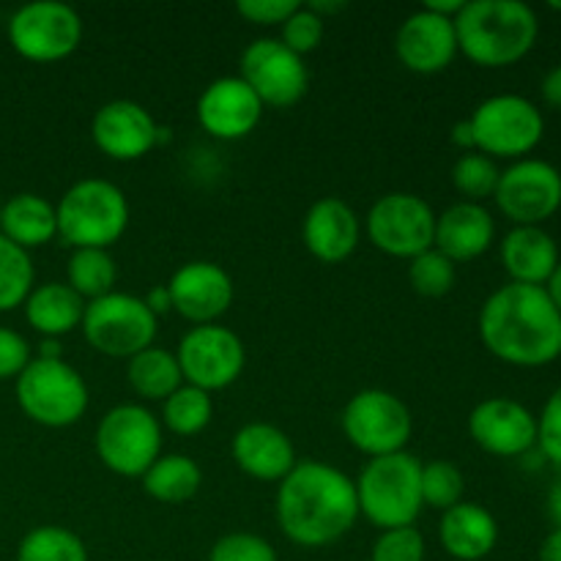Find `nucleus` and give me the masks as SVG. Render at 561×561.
Masks as SVG:
<instances>
[{
	"label": "nucleus",
	"instance_id": "1",
	"mask_svg": "<svg viewBox=\"0 0 561 561\" xmlns=\"http://www.w3.org/2000/svg\"><path fill=\"white\" fill-rule=\"evenodd\" d=\"M274 513L279 529L294 546H334L359 518L354 480L323 460H299L279 482Z\"/></svg>",
	"mask_w": 561,
	"mask_h": 561
},
{
	"label": "nucleus",
	"instance_id": "2",
	"mask_svg": "<svg viewBox=\"0 0 561 561\" xmlns=\"http://www.w3.org/2000/svg\"><path fill=\"white\" fill-rule=\"evenodd\" d=\"M480 340L513 367H546L561 356V312L540 285L510 283L493 290L477 318Z\"/></svg>",
	"mask_w": 561,
	"mask_h": 561
},
{
	"label": "nucleus",
	"instance_id": "3",
	"mask_svg": "<svg viewBox=\"0 0 561 561\" xmlns=\"http://www.w3.org/2000/svg\"><path fill=\"white\" fill-rule=\"evenodd\" d=\"M458 53L482 69H504L535 49L540 20L520 0H471L455 16Z\"/></svg>",
	"mask_w": 561,
	"mask_h": 561
},
{
	"label": "nucleus",
	"instance_id": "4",
	"mask_svg": "<svg viewBox=\"0 0 561 561\" xmlns=\"http://www.w3.org/2000/svg\"><path fill=\"white\" fill-rule=\"evenodd\" d=\"M359 515L378 531L414 526L422 504V460L409 453L370 458L354 480Z\"/></svg>",
	"mask_w": 561,
	"mask_h": 561
},
{
	"label": "nucleus",
	"instance_id": "5",
	"mask_svg": "<svg viewBox=\"0 0 561 561\" xmlns=\"http://www.w3.org/2000/svg\"><path fill=\"white\" fill-rule=\"evenodd\" d=\"M58 236L75 250H110L129 228V201L107 179H80L55 206Z\"/></svg>",
	"mask_w": 561,
	"mask_h": 561
},
{
	"label": "nucleus",
	"instance_id": "6",
	"mask_svg": "<svg viewBox=\"0 0 561 561\" xmlns=\"http://www.w3.org/2000/svg\"><path fill=\"white\" fill-rule=\"evenodd\" d=\"M16 403L42 427H71L85 416L91 394L85 378L66 359H31L16 376Z\"/></svg>",
	"mask_w": 561,
	"mask_h": 561
},
{
	"label": "nucleus",
	"instance_id": "7",
	"mask_svg": "<svg viewBox=\"0 0 561 561\" xmlns=\"http://www.w3.org/2000/svg\"><path fill=\"white\" fill-rule=\"evenodd\" d=\"M80 327L93 351L110 359L129 362L140 351L151 348L159 332V318L148 310L142 296L113 290L102 299L88 301Z\"/></svg>",
	"mask_w": 561,
	"mask_h": 561
},
{
	"label": "nucleus",
	"instance_id": "8",
	"mask_svg": "<svg viewBox=\"0 0 561 561\" xmlns=\"http://www.w3.org/2000/svg\"><path fill=\"white\" fill-rule=\"evenodd\" d=\"M93 447L104 469L142 477L162 455V422L140 403H121L99 420Z\"/></svg>",
	"mask_w": 561,
	"mask_h": 561
},
{
	"label": "nucleus",
	"instance_id": "9",
	"mask_svg": "<svg viewBox=\"0 0 561 561\" xmlns=\"http://www.w3.org/2000/svg\"><path fill=\"white\" fill-rule=\"evenodd\" d=\"M474 151L491 159H526L546 135V118L531 99L496 93L474 107L469 118Z\"/></svg>",
	"mask_w": 561,
	"mask_h": 561
},
{
	"label": "nucleus",
	"instance_id": "10",
	"mask_svg": "<svg viewBox=\"0 0 561 561\" xmlns=\"http://www.w3.org/2000/svg\"><path fill=\"white\" fill-rule=\"evenodd\" d=\"M343 433L362 455L383 458V455L405 453V444L414 433L411 409L387 389H362L345 403Z\"/></svg>",
	"mask_w": 561,
	"mask_h": 561
},
{
	"label": "nucleus",
	"instance_id": "11",
	"mask_svg": "<svg viewBox=\"0 0 561 561\" xmlns=\"http://www.w3.org/2000/svg\"><path fill=\"white\" fill-rule=\"evenodd\" d=\"M82 16L60 0H33L9 20V42L16 55L33 64H55L82 44Z\"/></svg>",
	"mask_w": 561,
	"mask_h": 561
},
{
	"label": "nucleus",
	"instance_id": "12",
	"mask_svg": "<svg viewBox=\"0 0 561 561\" xmlns=\"http://www.w3.org/2000/svg\"><path fill=\"white\" fill-rule=\"evenodd\" d=\"M436 217L425 197L414 192H389L367 211V239L383 255L411 261L433 247Z\"/></svg>",
	"mask_w": 561,
	"mask_h": 561
},
{
	"label": "nucleus",
	"instance_id": "13",
	"mask_svg": "<svg viewBox=\"0 0 561 561\" xmlns=\"http://www.w3.org/2000/svg\"><path fill=\"white\" fill-rule=\"evenodd\" d=\"M175 359L184 383L214 394L239 381L247 365V351L233 329L222 323H206V327H192L181 337Z\"/></svg>",
	"mask_w": 561,
	"mask_h": 561
},
{
	"label": "nucleus",
	"instance_id": "14",
	"mask_svg": "<svg viewBox=\"0 0 561 561\" xmlns=\"http://www.w3.org/2000/svg\"><path fill=\"white\" fill-rule=\"evenodd\" d=\"M493 201L515 228H540L561 208V173L546 159H518L502 170Z\"/></svg>",
	"mask_w": 561,
	"mask_h": 561
},
{
	"label": "nucleus",
	"instance_id": "15",
	"mask_svg": "<svg viewBox=\"0 0 561 561\" xmlns=\"http://www.w3.org/2000/svg\"><path fill=\"white\" fill-rule=\"evenodd\" d=\"M241 80L252 88L263 107H294L310 85L305 58L290 53L279 38H255L241 53Z\"/></svg>",
	"mask_w": 561,
	"mask_h": 561
},
{
	"label": "nucleus",
	"instance_id": "16",
	"mask_svg": "<svg viewBox=\"0 0 561 561\" xmlns=\"http://www.w3.org/2000/svg\"><path fill=\"white\" fill-rule=\"evenodd\" d=\"M168 290L173 310L192 327L217 323L236 299L233 277L211 261H190L175 268Z\"/></svg>",
	"mask_w": 561,
	"mask_h": 561
},
{
	"label": "nucleus",
	"instance_id": "17",
	"mask_svg": "<svg viewBox=\"0 0 561 561\" xmlns=\"http://www.w3.org/2000/svg\"><path fill=\"white\" fill-rule=\"evenodd\" d=\"M471 442L496 458H520L537 447V416L510 398H488L469 414Z\"/></svg>",
	"mask_w": 561,
	"mask_h": 561
},
{
	"label": "nucleus",
	"instance_id": "18",
	"mask_svg": "<svg viewBox=\"0 0 561 561\" xmlns=\"http://www.w3.org/2000/svg\"><path fill=\"white\" fill-rule=\"evenodd\" d=\"M157 118L131 99H113L93 113V146L115 162H137L157 148Z\"/></svg>",
	"mask_w": 561,
	"mask_h": 561
},
{
	"label": "nucleus",
	"instance_id": "19",
	"mask_svg": "<svg viewBox=\"0 0 561 561\" xmlns=\"http://www.w3.org/2000/svg\"><path fill=\"white\" fill-rule=\"evenodd\" d=\"M263 118L261 99L241 77H217L197 96V124L217 140H241Z\"/></svg>",
	"mask_w": 561,
	"mask_h": 561
},
{
	"label": "nucleus",
	"instance_id": "20",
	"mask_svg": "<svg viewBox=\"0 0 561 561\" xmlns=\"http://www.w3.org/2000/svg\"><path fill=\"white\" fill-rule=\"evenodd\" d=\"M398 60L414 75H438L458 58L455 20L420 9L405 16L394 36Z\"/></svg>",
	"mask_w": 561,
	"mask_h": 561
},
{
	"label": "nucleus",
	"instance_id": "21",
	"mask_svg": "<svg viewBox=\"0 0 561 561\" xmlns=\"http://www.w3.org/2000/svg\"><path fill=\"white\" fill-rule=\"evenodd\" d=\"M301 239L316 261L334 266L354 255L362 239V222L343 197H318L301 219Z\"/></svg>",
	"mask_w": 561,
	"mask_h": 561
},
{
	"label": "nucleus",
	"instance_id": "22",
	"mask_svg": "<svg viewBox=\"0 0 561 561\" xmlns=\"http://www.w3.org/2000/svg\"><path fill=\"white\" fill-rule=\"evenodd\" d=\"M230 453H233L236 466L257 482H283L299 463L288 433L268 422H250L239 427Z\"/></svg>",
	"mask_w": 561,
	"mask_h": 561
},
{
	"label": "nucleus",
	"instance_id": "23",
	"mask_svg": "<svg viewBox=\"0 0 561 561\" xmlns=\"http://www.w3.org/2000/svg\"><path fill=\"white\" fill-rule=\"evenodd\" d=\"M493 239H496V222L482 203L458 201L436 217L433 247L447 255L455 266L485 255Z\"/></svg>",
	"mask_w": 561,
	"mask_h": 561
},
{
	"label": "nucleus",
	"instance_id": "24",
	"mask_svg": "<svg viewBox=\"0 0 561 561\" xmlns=\"http://www.w3.org/2000/svg\"><path fill=\"white\" fill-rule=\"evenodd\" d=\"M438 540L447 557L458 561H480L491 557L499 542V524L491 510L474 502H460L442 513Z\"/></svg>",
	"mask_w": 561,
	"mask_h": 561
},
{
	"label": "nucleus",
	"instance_id": "25",
	"mask_svg": "<svg viewBox=\"0 0 561 561\" xmlns=\"http://www.w3.org/2000/svg\"><path fill=\"white\" fill-rule=\"evenodd\" d=\"M502 263L513 283L546 288L559 266V247L548 230L520 225L504 236Z\"/></svg>",
	"mask_w": 561,
	"mask_h": 561
},
{
	"label": "nucleus",
	"instance_id": "26",
	"mask_svg": "<svg viewBox=\"0 0 561 561\" xmlns=\"http://www.w3.org/2000/svg\"><path fill=\"white\" fill-rule=\"evenodd\" d=\"M0 230L22 250H36L58 236V214L47 197L36 192H20L0 208Z\"/></svg>",
	"mask_w": 561,
	"mask_h": 561
},
{
	"label": "nucleus",
	"instance_id": "27",
	"mask_svg": "<svg viewBox=\"0 0 561 561\" xmlns=\"http://www.w3.org/2000/svg\"><path fill=\"white\" fill-rule=\"evenodd\" d=\"M85 305L88 301L66 283H44L36 285L25 299V318L42 337L60 340L80 329Z\"/></svg>",
	"mask_w": 561,
	"mask_h": 561
},
{
	"label": "nucleus",
	"instance_id": "28",
	"mask_svg": "<svg viewBox=\"0 0 561 561\" xmlns=\"http://www.w3.org/2000/svg\"><path fill=\"white\" fill-rule=\"evenodd\" d=\"M142 491L159 504H184L197 496L203 485V471L190 455H159L151 469L140 477Z\"/></svg>",
	"mask_w": 561,
	"mask_h": 561
},
{
	"label": "nucleus",
	"instance_id": "29",
	"mask_svg": "<svg viewBox=\"0 0 561 561\" xmlns=\"http://www.w3.org/2000/svg\"><path fill=\"white\" fill-rule=\"evenodd\" d=\"M126 381L135 389L137 398L164 403L184 383V378H181L175 354H170L168 348L151 345V348L140 351V354L126 362Z\"/></svg>",
	"mask_w": 561,
	"mask_h": 561
},
{
	"label": "nucleus",
	"instance_id": "30",
	"mask_svg": "<svg viewBox=\"0 0 561 561\" xmlns=\"http://www.w3.org/2000/svg\"><path fill=\"white\" fill-rule=\"evenodd\" d=\"M118 266L107 250H75L66 266V285L85 301L113 294Z\"/></svg>",
	"mask_w": 561,
	"mask_h": 561
},
{
	"label": "nucleus",
	"instance_id": "31",
	"mask_svg": "<svg viewBox=\"0 0 561 561\" xmlns=\"http://www.w3.org/2000/svg\"><path fill=\"white\" fill-rule=\"evenodd\" d=\"M214 420V400L203 389L181 383L173 394L162 403V425L175 436H197L206 431Z\"/></svg>",
	"mask_w": 561,
	"mask_h": 561
},
{
	"label": "nucleus",
	"instance_id": "32",
	"mask_svg": "<svg viewBox=\"0 0 561 561\" xmlns=\"http://www.w3.org/2000/svg\"><path fill=\"white\" fill-rule=\"evenodd\" d=\"M16 561H88L80 535L66 526H36L16 546Z\"/></svg>",
	"mask_w": 561,
	"mask_h": 561
},
{
	"label": "nucleus",
	"instance_id": "33",
	"mask_svg": "<svg viewBox=\"0 0 561 561\" xmlns=\"http://www.w3.org/2000/svg\"><path fill=\"white\" fill-rule=\"evenodd\" d=\"M33 279H36V272H33L27 250L0 236V312L25 305L33 290Z\"/></svg>",
	"mask_w": 561,
	"mask_h": 561
},
{
	"label": "nucleus",
	"instance_id": "34",
	"mask_svg": "<svg viewBox=\"0 0 561 561\" xmlns=\"http://www.w3.org/2000/svg\"><path fill=\"white\" fill-rule=\"evenodd\" d=\"M453 186L466 197L469 203H480L485 197H493L499 184V170L496 159L485 157L480 151H469L453 164Z\"/></svg>",
	"mask_w": 561,
	"mask_h": 561
},
{
	"label": "nucleus",
	"instance_id": "35",
	"mask_svg": "<svg viewBox=\"0 0 561 561\" xmlns=\"http://www.w3.org/2000/svg\"><path fill=\"white\" fill-rule=\"evenodd\" d=\"M463 471L449 460H431L422 463V504L438 513H447L455 504L463 502Z\"/></svg>",
	"mask_w": 561,
	"mask_h": 561
},
{
	"label": "nucleus",
	"instance_id": "36",
	"mask_svg": "<svg viewBox=\"0 0 561 561\" xmlns=\"http://www.w3.org/2000/svg\"><path fill=\"white\" fill-rule=\"evenodd\" d=\"M455 279H458L455 263L447 255H442L436 247L420 252V255L409 261L411 288L420 296H427V299H442V296H447L455 288Z\"/></svg>",
	"mask_w": 561,
	"mask_h": 561
},
{
	"label": "nucleus",
	"instance_id": "37",
	"mask_svg": "<svg viewBox=\"0 0 561 561\" xmlns=\"http://www.w3.org/2000/svg\"><path fill=\"white\" fill-rule=\"evenodd\" d=\"M323 33H327V20L299 3V9L279 25V42H283L290 53L305 58V55L316 53V49L321 47Z\"/></svg>",
	"mask_w": 561,
	"mask_h": 561
},
{
	"label": "nucleus",
	"instance_id": "38",
	"mask_svg": "<svg viewBox=\"0 0 561 561\" xmlns=\"http://www.w3.org/2000/svg\"><path fill=\"white\" fill-rule=\"evenodd\" d=\"M208 561H279V557L266 537L252 535V531H233L214 542Z\"/></svg>",
	"mask_w": 561,
	"mask_h": 561
},
{
	"label": "nucleus",
	"instance_id": "39",
	"mask_svg": "<svg viewBox=\"0 0 561 561\" xmlns=\"http://www.w3.org/2000/svg\"><path fill=\"white\" fill-rule=\"evenodd\" d=\"M370 561H425V537L416 526L381 531L373 542Z\"/></svg>",
	"mask_w": 561,
	"mask_h": 561
},
{
	"label": "nucleus",
	"instance_id": "40",
	"mask_svg": "<svg viewBox=\"0 0 561 561\" xmlns=\"http://www.w3.org/2000/svg\"><path fill=\"white\" fill-rule=\"evenodd\" d=\"M537 447L561 469V387L542 405V414L537 416Z\"/></svg>",
	"mask_w": 561,
	"mask_h": 561
},
{
	"label": "nucleus",
	"instance_id": "41",
	"mask_svg": "<svg viewBox=\"0 0 561 561\" xmlns=\"http://www.w3.org/2000/svg\"><path fill=\"white\" fill-rule=\"evenodd\" d=\"M296 9H299L296 0H239V3H236L239 16H244V20L252 22V25H263V27L283 25Z\"/></svg>",
	"mask_w": 561,
	"mask_h": 561
},
{
	"label": "nucleus",
	"instance_id": "42",
	"mask_svg": "<svg viewBox=\"0 0 561 561\" xmlns=\"http://www.w3.org/2000/svg\"><path fill=\"white\" fill-rule=\"evenodd\" d=\"M31 365V345L14 329L0 327V381L20 376Z\"/></svg>",
	"mask_w": 561,
	"mask_h": 561
},
{
	"label": "nucleus",
	"instance_id": "43",
	"mask_svg": "<svg viewBox=\"0 0 561 561\" xmlns=\"http://www.w3.org/2000/svg\"><path fill=\"white\" fill-rule=\"evenodd\" d=\"M540 93L542 99H546L548 107L561 110V66H557V69H551L546 77H542Z\"/></svg>",
	"mask_w": 561,
	"mask_h": 561
},
{
	"label": "nucleus",
	"instance_id": "44",
	"mask_svg": "<svg viewBox=\"0 0 561 561\" xmlns=\"http://www.w3.org/2000/svg\"><path fill=\"white\" fill-rule=\"evenodd\" d=\"M142 301H146L148 310H151L157 318L164 316V312L173 310V301H170L168 285H153V288L148 290L146 296H142Z\"/></svg>",
	"mask_w": 561,
	"mask_h": 561
},
{
	"label": "nucleus",
	"instance_id": "45",
	"mask_svg": "<svg viewBox=\"0 0 561 561\" xmlns=\"http://www.w3.org/2000/svg\"><path fill=\"white\" fill-rule=\"evenodd\" d=\"M449 140H453V146L463 148L466 153L474 151V131H471L469 118H466V121H458V124L453 126V131H449Z\"/></svg>",
	"mask_w": 561,
	"mask_h": 561
},
{
	"label": "nucleus",
	"instance_id": "46",
	"mask_svg": "<svg viewBox=\"0 0 561 561\" xmlns=\"http://www.w3.org/2000/svg\"><path fill=\"white\" fill-rule=\"evenodd\" d=\"M463 5H466V0H425V5H422V9L433 11V14H438V16H447V20H455Z\"/></svg>",
	"mask_w": 561,
	"mask_h": 561
},
{
	"label": "nucleus",
	"instance_id": "47",
	"mask_svg": "<svg viewBox=\"0 0 561 561\" xmlns=\"http://www.w3.org/2000/svg\"><path fill=\"white\" fill-rule=\"evenodd\" d=\"M540 561H561V529H553L551 535L542 540Z\"/></svg>",
	"mask_w": 561,
	"mask_h": 561
},
{
	"label": "nucleus",
	"instance_id": "48",
	"mask_svg": "<svg viewBox=\"0 0 561 561\" xmlns=\"http://www.w3.org/2000/svg\"><path fill=\"white\" fill-rule=\"evenodd\" d=\"M548 513H551L557 529H561V474L553 480L551 491H548Z\"/></svg>",
	"mask_w": 561,
	"mask_h": 561
},
{
	"label": "nucleus",
	"instance_id": "49",
	"mask_svg": "<svg viewBox=\"0 0 561 561\" xmlns=\"http://www.w3.org/2000/svg\"><path fill=\"white\" fill-rule=\"evenodd\" d=\"M345 5H348L345 0H312V3H307V9H312L318 16L327 20V14H337V11H343Z\"/></svg>",
	"mask_w": 561,
	"mask_h": 561
},
{
	"label": "nucleus",
	"instance_id": "50",
	"mask_svg": "<svg viewBox=\"0 0 561 561\" xmlns=\"http://www.w3.org/2000/svg\"><path fill=\"white\" fill-rule=\"evenodd\" d=\"M60 340H53V337H42V351H38V359H64L60 356Z\"/></svg>",
	"mask_w": 561,
	"mask_h": 561
},
{
	"label": "nucleus",
	"instance_id": "51",
	"mask_svg": "<svg viewBox=\"0 0 561 561\" xmlns=\"http://www.w3.org/2000/svg\"><path fill=\"white\" fill-rule=\"evenodd\" d=\"M546 290H548V296H551V299H553V305H557V310L561 312V261H559L557 272H553V277L548 279Z\"/></svg>",
	"mask_w": 561,
	"mask_h": 561
},
{
	"label": "nucleus",
	"instance_id": "52",
	"mask_svg": "<svg viewBox=\"0 0 561 561\" xmlns=\"http://www.w3.org/2000/svg\"><path fill=\"white\" fill-rule=\"evenodd\" d=\"M551 9H553V11H561V3H559V0H551Z\"/></svg>",
	"mask_w": 561,
	"mask_h": 561
}]
</instances>
